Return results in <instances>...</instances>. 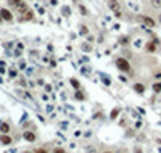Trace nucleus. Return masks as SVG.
Returning a JSON list of instances; mask_svg holds the SVG:
<instances>
[{
	"mask_svg": "<svg viewBox=\"0 0 161 153\" xmlns=\"http://www.w3.org/2000/svg\"><path fill=\"white\" fill-rule=\"evenodd\" d=\"M116 66H118V69H121V71H124V72L131 71L129 60H126V58H118V60H116Z\"/></svg>",
	"mask_w": 161,
	"mask_h": 153,
	"instance_id": "f257e3e1",
	"label": "nucleus"
},
{
	"mask_svg": "<svg viewBox=\"0 0 161 153\" xmlns=\"http://www.w3.org/2000/svg\"><path fill=\"white\" fill-rule=\"evenodd\" d=\"M108 7L116 16H121V7H119V2H118V0H108Z\"/></svg>",
	"mask_w": 161,
	"mask_h": 153,
	"instance_id": "f03ea898",
	"label": "nucleus"
},
{
	"mask_svg": "<svg viewBox=\"0 0 161 153\" xmlns=\"http://www.w3.org/2000/svg\"><path fill=\"white\" fill-rule=\"evenodd\" d=\"M32 18H34V13H32V10H24L23 13H21V16H20V21L21 23H24V21H31Z\"/></svg>",
	"mask_w": 161,
	"mask_h": 153,
	"instance_id": "7ed1b4c3",
	"label": "nucleus"
},
{
	"mask_svg": "<svg viewBox=\"0 0 161 153\" xmlns=\"http://www.w3.org/2000/svg\"><path fill=\"white\" fill-rule=\"evenodd\" d=\"M140 20H142V23H143L145 26H148V28H155V26H156L155 20H153V18H150V16H142Z\"/></svg>",
	"mask_w": 161,
	"mask_h": 153,
	"instance_id": "20e7f679",
	"label": "nucleus"
},
{
	"mask_svg": "<svg viewBox=\"0 0 161 153\" xmlns=\"http://www.w3.org/2000/svg\"><path fill=\"white\" fill-rule=\"evenodd\" d=\"M0 15H2L3 21H12L13 20V15L10 13V10H7V8H2V10H0Z\"/></svg>",
	"mask_w": 161,
	"mask_h": 153,
	"instance_id": "39448f33",
	"label": "nucleus"
},
{
	"mask_svg": "<svg viewBox=\"0 0 161 153\" xmlns=\"http://www.w3.org/2000/svg\"><path fill=\"white\" fill-rule=\"evenodd\" d=\"M145 52H148V53H153V52H156V42L155 40H150L148 44L145 45Z\"/></svg>",
	"mask_w": 161,
	"mask_h": 153,
	"instance_id": "423d86ee",
	"label": "nucleus"
},
{
	"mask_svg": "<svg viewBox=\"0 0 161 153\" xmlns=\"http://www.w3.org/2000/svg\"><path fill=\"white\" fill-rule=\"evenodd\" d=\"M0 142H2L3 145H12L13 139L8 135V134H2V135H0Z\"/></svg>",
	"mask_w": 161,
	"mask_h": 153,
	"instance_id": "0eeeda50",
	"label": "nucleus"
},
{
	"mask_svg": "<svg viewBox=\"0 0 161 153\" xmlns=\"http://www.w3.org/2000/svg\"><path fill=\"white\" fill-rule=\"evenodd\" d=\"M23 137H24V139H26L28 142H34V140H36V134H32V132H24Z\"/></svg>",
	"mask_w": 161,
	"mask_h": 153,
	"instance_id": "6e6552de",
	"label": "nucleus"
},
{
	"mask_svg": "<svg viewBox=\"0 0 161 153\" xmlns=\"http://www.w3.org/2000/svg\"><path fill=\"white\" fill-rule=\"evenodd\" d=\"M0 131H2V134H8L10 132V124L8 123H2L0 124Z\"/></svg>",
	"mask_w": 161,
	"mask_h": 153,
	"instance_id": "1a4fd4ad",
	"label": "nucleus"
},
{
	"mask_svg": "<svg viewBox=\"0 0 161 153\" xmlns=\"http://www.w3.org/2000/svg\"><path fill=\"white\" fill-rule=\"evenodd\" d=\"M134 90H135L137 93H143L145 92V85L143 84H135L134 85Z\"/></svg>",
	"mask_w": 161,
	"mask_h": 153,
	"instance_id": "9d476101",
	"label": "nucleus"
},
{
	"mask_svg": "<svg viewBox=\"0 0 161 153\" xmlns=\"http://www.w3.org/2000/svg\"><path fill=\"white\" fill-rule=\"evenodd\" d=\"M153 92H161V82H155L153 84Z\"/></svg>",
	"mask_w": 161,
	"mask_h": 153,
	"instance_id": "9b49d317",
	"label": "nucleus"
},
{
	"mask_svg": "<svg viewBox=\"0 0 161 153\" xmlns=\"http://www.w3.org/2000/svg\"><path fill=\"white\" fill-rule=\"evenodd\" d=\"M152 7L160 8V7H161V0H152Z\"/></svg>",
	"mask_w": 161,
	"mask_h": 153,
	"instance_id": "f8f14e48",
	"label": "nucleus"
},
{
	"mask_svg": "<svg viewBox=\"0 0 161 153\" xmlns=\"http://www.w3.org/2000/svg\"><path fill=\"white\" fill-rule=\"evenodd\" d=\"M71 85H72V87H74V89H77V90H79V87H80V84H79V82H77L76 79H71Z\"/></svg>",
	"mask_w": 161,
	"mask_h": 153,
	"instance_id": "ddd939ff",
	"label": "nucleus"
},
{
	"mask_svg": "<svg viewBox=\"0 0 161 153\" xmlns=\"http://www.w3.org/2000/svg\"><path fill=\"white\" fill-rule=\"evenodd\" d=\"M18 10H20V12H21V13H23V12H24V10H28V7H26V3H23V2H21V3H20V5H18Z\"/></svg>",
	"mask_w": 161,
	"mask_h": 153,
	"instance_id": "4468645a",
	"label": "nucleus"
},
{
	"mask_svg": "<svg viewBox=\"0 0 161 153\" xmlns=\"http://www.w3.org/2000/svg\"><path fill=\"white\" fill-rule=\"evenodd\" d=\"M8 2H10V5H13V7H18L23 0H8Z\"/></svg>",
	"mask_w": 161,
	"mask_h": 153,
	"instance_id": "2eb2a0df",
	"label": "nucleus"
},
{
	"mask_svg": "<svg viewBox=\"0 0 161 153\" xmlns=\"http://www.w3.org/2000/svg\"><path fill=\"white\" fill-rule=\"evenodd\" d=\"M118 114H119V108H114L111 111V118H118Z\"/></svg>",
	"mask_w": 161,
	"mask_h": 153,
	"instance_id": "dca6fc26",
	"label": "nucleus"
},
{
	"mask_svg": "<svg viewBox=\"0 0 161 153\" xmlns=\"http://www.w3.org/2000/svg\"><path fill=\"white\" fill-rule=\"evenodd\" d=\"M76 98L77 100H84V95H82L80 92H76Z\"/></svg>",
	"mask_w": 161,
	"mask_h": 153,
	"instance_id": "f3484780",
	"label": "nucleus"
},
{
	"mask_svg": "<svg viewBox=\"0 0 161 153\" xmlns=\"http://www.w3.org/2000/svg\"><path fill=\"white\" fill-rule=\"evenodd\" d=\"M34 153H48V152L45 148H36V152H34Z\"/></svg>",
	"mask_w": 161,
	"mask_h": 153,
	"instance_id": "a211bd4d",
	"label": "nucleus"
},
{
	"mask_svg": "<svg viewBox=\"0 0 161 153\" xmlns=\"http://www.w3.org/2000/svg\"><path fill=\"white\" fill-rule=\"evenodd\" d=\"M53 153H66V152H64L63 148H60V147H58V148H55V150H53Z\"/></svg>",
	"mask_w": 161,
	"mask_h": 153,
	"instance_id": "6ab92c4d",
	"label": "nucleus"
},
{
	"mask_svg": "<svg viewBox=\"0 0 161 153\" xmlns=\"http://www.w3.org/2000/svg\"><path fill=\"white\" fill-rule=\"evenodd\" d=\"M121 42H122V44H124V42L127 44V42H129V37H121Z\"/></svg>",
	"mask_w": 161,
	"mask_h": 153,
	"instance_id": "aec40b11",
	"label": "nucleus"
},
{
	"mask_svg": "<svg viewBox=\"0 0 161 153\" xmlns=\"http://www.w3.org/2000/svg\"><path fill=\"white\" fill-rule=\"evenodd\" d=\"M87 153H97V150H95V148H93V147H90V148H89V150H87Z\"/></svg>",
	"mask_w": 161,
	"mask_h": 153,
	"instance_id": "412c9836",
	"label": "nucleus"
},
{
	"mask_svg": "<svg viewBox=\"0 0 161 153\" xmlns=\"http://www.w3.org/2000/svg\"><path fill=\"white\" fill-rule=\"evenodd\" d=\"M2 21H3V18H2V15H0V23H2Z\"/></svg>",
	"mask_w": 161,
	"mask_h": 153,
	"instance_id": "4be33fe9",
	"label": "nucleus"
},
{
	"mask_svg": "<svg viewBox=\"0 0 161 153\" xmlns=\"http://www.w3.org/2000/svg\"><path fill=\"white\" fill-rule=\"evenodd\" d=\"M23 153H32V152H23Z\"/></svg>",
	"mask_w": 161,
	"mask_h": 153,
	"instance_id": "5701e85b",
	"label": "nucleus"
},
{
	"mask_svg": "<svg viewBox=\"0 0 161 153\" xmlns=\"http://www.w3.org/2000/svg\"><path fill=\"white\" fill-rule=\"evenodd\" d=\"M160 23H161V15H160Z\"/></svg>",
	"mask_w": 161,
	"mask_h": 153,
	"instance_id": "b1692460",
	"label": "nucleus"
},
{
	"mask_svg": "<svg viewBox=\"0 0 161 153\" xmlns=\"http://www.w3.org/2000/svg\"><path fill=\"white\" fill-rule=\"evenodd\" d=\"M103 153H111V152H103Z\"/></svg>",
	"mask_w": 161,
	"mask_h": 153,
	"instance_id": "393cba45",
	"label": "nucleus"
}]
</instances>
